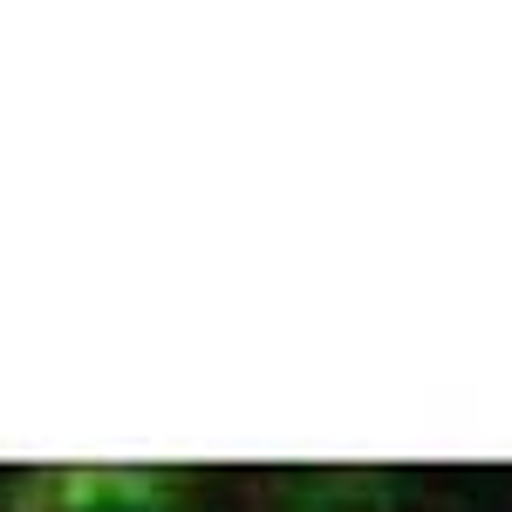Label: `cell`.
Listing matches in <instances>:
<instances>
[{
    "mask_svg": "<svg viewBox=\"0 0 512 512\" xmlns=\"http://www.w3.org/2000/svg\"><path fill=\"white\" fill-rule=\"evenodd\" d=\"M171 485L137 472H76V478H41L21 499V512H164Z\"/></svg>",
    "mask_w": 512,
    "mask_h": 512,
    "instance_id": "cell-1",
    "label": "cell"
}]
</instances>
